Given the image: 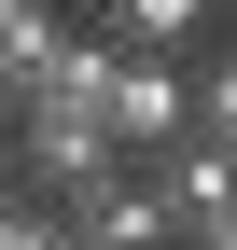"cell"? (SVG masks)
Wrapping results in <instances>:
<instances>
[{
    "instance_id": "cell-1",
    "label": "cell",
    "mask_w": 237,
    "mask_h": 250,
    "mask_svg": "<svg viewBox=\"0 0 237 250\" xmlns=\"http://www.w3.org/2000/svg\"><path fill=\"white\" fill-rule=\"evenodd\" d=\"M195 139V70L182 56H112V153L126 167H167Z\"/></svg>"
},
{
    "instance_id": "cell-2",
    "label": "cell",
    "mask_w": 237,
    "mask_h": 250,
    "mask_svg": "<svg viewBox=\"0 0 237 250\" xmlns=\"http://www.w3.org/2000/svg\"><path fill=\"white\" fill-rule=\"evenodd\" d=\"M56 236H70V250H182V223H167V195H154V167H112L98 195H70V208H56Z\"/></svg>"
},
{
    "instance_id": "cell-3",
    "label": "cell",
    "mask_w": 237,
    "mask_h": 250,
    "mask_svg": "<svg viewBox=\"0 0 237 250\" xmlns=\"http://www.w3.org/2000/svg\"><path fill=\"white\" fill-rule=\"evenodd\" d=\"M210 14H223V0H84V42H112V56H182Z\"/></svg>"
},
{
    "instance_id": "cell-4",
    "label": "cell",
    "mask_w": 237,
    "mask_h": 250,
    "mask_svg": "<svg viewBox=\"0 0 237 250\" xmlns=\"http://www.w3.org/2000/svg\"><path fill=\"white\" fill-rule=\"evenodd\" d=\"M154 195H167V223H182V236H210L223 208H237V153H210V139H182V153L154 167Z\"/></svg>"
},
{
    "instance_id": "cell-5",
    "label": "cell",
    "mask_w": 237,
    "mask_h": 250,
    "mask_svg": "<svg viewBox=\"0 0 237 250\" xmlns=\"http://www.w3.org/2000/svg\"><path fill=\"white\" fill-rule=\"evenodd\" d=\"M56 56H70V28H56V0H0V111H14L28 83H56Z\"/></svg>"
},
{
    "instance_id": "cell-6",
    "label": "cell",
    "mask_w": 237,
    "mask_h": 250,
    "mask_svg": "<svg viewBox=\"0 0 237 250\" xmlns=\"http://www.w3.org/2000/svg\"><path fill=\"white\" fill-rule=\"evenodd\" d=\"M195 139H210V153H237V42L195 70Z\"/></svg>"
},
{
    "instance_id": "cell-7",
    "label": "cell",
    "mask_w": 237,
    "mask_h": 250,
    "mask_svg": "<svg viewBox=\"0 0 237 250\" xmlns=\"http://www.w3.org/2000/svg\"><path fill=\"white\" fill-rule=\"evenodd\" d=\"M210 250H237V208H223V223H210Z\"/></svg>"
},
{
    "instance_id": "cell-8",
    "label": "cell",
    "mask_w": 237,
    "mask_h": 250,
    "mask_svg": "<svg viewBox=\"0 0 237 250\" xmlns=\"http://www.w3.org/2000/svg\"><path fill=\"white\" fill-rule=\"evenodd\" d=\"M223 28H237V0H223Z\"/></svg>"
},
{
    "instance_id": "cell-9",
    "label": "cell",
    "mask_w": 237,
    "mask_h": 250,
    "mask_svg": "<svg viewBox=\"0 0 237 250\" xmlns=\"http://www.w3.org/2000/svg\"><path fill=\"white\" fill-rule=\"evenodd\" d=\"M56 250H70V236H56Z\"/></svg>"
}]
</instances>
